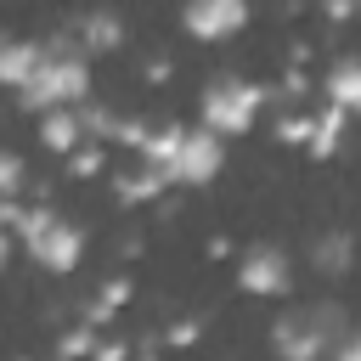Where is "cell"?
Instances as JSON below:
<instances>
[{"instance_id": "cell-2", "label": "cell", "mask_w": 361, "mask_h": 361, "mask_svg": "<svg viewBox=\"0 0 361 361\" xmlns=\"http://www.w3.org/2000/svg\"><path fill=\"white\" fill-rule=\"evenodd\" d=\"M220 135L203 124V130H175V135H164L158 141V169H164V180H180V186H203V180H214V169H220Z\"/></svg>"}, {"instance_id": "cell-10", "label": "cell", "mask_w": 361, "mask_h": 361, "mask_svg": "<svg viewBox=\"0 0 361 361\" xmlns=\"http://www.w3.org/2000/svg\"><path fill=\"white\" fill-rule=\"evenodd\" d=\"M39 135H45V147H73V118L62 107H51L45 124H39Z\"/></svg>"}, {"instance_id": "cell-1", "label": "cell", "mask_w": 361, "mask_h": 361, "mask_svg": "<svg viewBox=\"0 0 361 361\" xmlns=\"http://www.w3.org/2000/svg\"><path fill=\"white\" fill-rule=\"evenodd\" d=\"M11 220H17V231H23V248H28V259L34 265H45V271H73L79 265V254H85V237H79V226L73 220H62V214H17L11 209Z\"/></svg>"}, {"instance_id": "cell-9", "label": "cell", "mask_w": 361, "mask_h": 361, "mask_svg": "<svg viewBox=\"0 0 361 361\" xmlns=\"http://www.w3.org/2000/svg\"><path fill=\"white\" fill-rule=\"evenodd\" d=\"M327 90H333L338 107H355V113H361V62H344V68L327 79Z\"/></svg>"}, {"instance_id": "cell-7", "label": "cell", "mask_w": 361, "mask_h": 361, "mask_svg": "<svg viewBox=\"0 0 361 361\" xmlns=\"http://www.w3.org/2000/svg\"><path fill=\"white\" fill-rule=\"evenodd\" d=\"M237 282H243L248 293H282V288H288V254H282V248H254V254L243 259Z\"/></svg>"}, {"instance_id": "cell-12", "label": "cell", "mask_w": 361, "mask_h": 361, "mask_svg": "<svg viewBox=\"0 0 361 361\" xmlns=\"http://www.w3.org/2000/svg\"><path fill=\"white\" fill-rule=\"evenodd\" d=\"M338 361H361V333H344L338 338Z\"/></svg>"}, {"instance_id": "cell-4", "label": "cell", "mask_w": 361, "mask_h": 361, "mask_svg": "<svg viewBox=\"0 0 361 361\" xmlns=\"http://www.w3.org/2000/svg\"><path fill=\"white\" fill-rule=\"evenodd\" d=\"M85 85H90L85 62H79L73 51H51V45H45V62L34 68V79H28L17 96H23L28 107L51 113V107H68V102H79V96H85Z\"/></svg>"}, {"instance_id": "cell-8", "label": "cell", "mask_w": 361, "mask_h": 361, "mask_svg": "<svg viewBox=\"0 0 361 361\" xmlns=\"http://www.w3.org/2000/svg\"><path fill=\"white\" fill-rule=\"evenodd\" d=\"M45 62V45H28V39H17V45H6V56H0V73H6V85L11 90H23L28 79H34V68Z\"/></svg>"}, {"instance_id": "cell-6", "label": "cell", "mask_w": 361, "mask_h": 361, "mask_svg": "<svg viewBox=\"0 0 361 361\" xmlns=\"http://www.w3.org/2000/svg\"><path fill=\"white\" fill-rule=\"evenodd\" d=\"M180 23L197 39H226V34H237L248 23V0H186Z\"/></svg>"}, {"instance_id": "cell-5", "label": "cell", "mask_w": 361, "mask_h": 361, "mask_svg": "<svg viewBox=\"0 0 361 361\" xmlns=\"http://www.w3.org/2000/svg\"><path fill=\"white\" fill-rule=\"evenodd\" d=\"M254 113H259V90L243 79H214L203 90V124L214 135H243L254 124Z\"/></svg>"}, {"instance_id": "cell-3", "label": "cell", "mask_w": 361, "mask_h": 361, "mask_svg": "<svg viewBox=\"0 0 361 361\" xmlns=\"http://www.w3.org/2000/svg\"><path fill=\"white\" fill-rule=\"evenodd\" d=\"M338 338H344V322H338L333 305L293 310V316H282V327H276V350H282L288 361H322L327 350H338Z\"/></svg>"}, {"instance_id": "cell-11", "label": "cell", "mask_w": 361, "mask_h": 361, "mask_svg": "<svg viewBox=\"0 0 361 361\" xmlns=\"http://www.w3.org/2000/svg\"><path fill=\"white\" fill-rule=\"evenodd\" d=\"M316 254V265H327V276H338V265H344V254H350V243L344 237H327L322 248H310Z\"/></svg>"}]
</instances>
